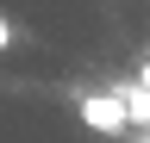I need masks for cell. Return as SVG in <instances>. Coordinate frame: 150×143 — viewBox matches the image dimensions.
<instances>
[{
  "instance_id": "cell-1",
  "label": "cell",
  "mask_w": 150,
  "mask_h": 143,
  "mask_svg": "<svg viewBox=\"0 0 150 143\" xmlns=\"http://www.w3.org/2000/svg\"><path fill=\"white\" fill-rule=\"evenodd\" d=\"M75 112H81V124L100 131V137H131V131H138V124H131V106H125L119 93H81Z\"/></svg>"
},
{
  "instance_id": "cell-2",
  "label": "cell",
  "mask_w": 150,
  "mask_h": 143,
  "mask_svg": "<svg viewBox=\"0 0 150 143\" xmlns=\"http://www.w3.org/2000/svg\"><path fill=\"white\" fill-rule=\"evenodd\" d=\"M112 93L131 106V124H150V87H144V81H119Z\"/></svg>"
},
{
  "instance_id": "cell-3",
  "label": "cell",
  "mask_w": 150,
  "mask_h": 143,
  "mask_svg": "<svg viewBox=\"0 0 150 143\" xmlns=\"http://www.w3.org/2000/svg\"><path fill=\"white\" fill-rule=\"evenodd\" d=\"M138 81H144V87H150V62H144V68H138Z\"/></svg>"
}]
</instances>
